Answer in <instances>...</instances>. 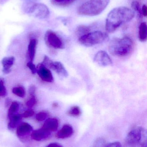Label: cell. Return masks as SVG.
I'll list each match as a JSON object with an SVG mask.
<instances>
[{"mask_svg": "<svg viewBox=\"0 0 147 147\" xmlns=\"http://www.w3.org/2000/svg\"><path fill=\"white\" fill-rule=\"evenodd\" d=\"M134 12L126 7H119L110 11L106 19V31L109 33L114 32L121 25L130 21L134 17Z\"/></svg>", "mask_w": 147, "mask_h": 147, "instance_id": "6da1fadb", "label": "cell"}, {"mask_svg": "<svg viewBox=\"0 0 147 147\" xmlns=\"http://www.w3.org/2000/svg\"><path fill=\"white\" fill-rule=\"evenodd\" d=\"M134 47L133 41L129 37L112 40L109 45V51L111 55L118 57L128 56Z\"/></svg>", "mask_w": 147, "mask_h": 147, "instance_id": "7a4b0ae2", "label": "cell"}, {"mask_svg": "<svg viewBox=\"0 0 147 147\" xmlns=\"http://www.w3.org/2000/svg\"><path fill=\"white\" fill-rule=\"evenodd\" d=\"M110 0H89L80 6L77 13L80 15L96 16L107 7Z\"/></svg>", "mask_w": 147, "mask_h": 147, "instance_id": "3957f363", "label": "cell"}, {"mask_svg": "<svg viewBox=\"0 0 147 147\" xmlns=\"http://www.w3.org/2000/svg\"><path fill=\"white\" fill-rule=\"evenodd\" d=\"M146 130L142 127L132 129L126 137L125 142L128 147H147Z\"/></svg>", "mask_w": 147, "mask_h": 147, "instance_id": "277c9868", "label": "cell"}, {"mask_svg": "<svg viewBox=\"0 0 147 147\" xmlns=\"http://www.w3.org/2000/svg\"><path fill=\"white\" fill-rule=\"evenodd\" d=\"M107 34L102 31H95L88 33L79 38V43L85 47L94 46L103 42L108 38Z\"/></svg>", "mask_w": 147, "mask_h": 147, "instance_id": "5b68a950", "label": "cell"}, {"mask_svg": "<svg viewBox=\"0 0 147 147\" xmlns=\"http://www.w3.org/2000/svg\"><path fill=\"white\" fill-rule=\"evenodd\" d=\"M41 64L48 69L55 71L59 75L63 77H67L68 72L62 63L60 62H53L47 56H45Z\"/></svg>", "mask_w": 147, "mask_h": 147, "instance_id": "8992f818", "label": "cell"}, {"mask_svg": "<svg viewBox=\"0 0 147 147\" xmlns=\"http://www.w3.org/2000/svg\"><path fill=\"white\" fill-rule=\"evenodd\" d=\"M28 13L38 19H46L49 16L50 11L47 6L43 3H35L28 9Z\"/></svg>", "mask_w": 147, "mask_h": 147, "instance_id": "52a82bcc", "label": "cell"}, {"mask_svg": "<svg viewBox=\"0 0 147 147\" xmlns=\"http://www.w3.org/2000/svg\"><path fill=\"white\" fill-rule=\"evenodd\" d=\"M46 44L50 47L55 49H63L64 43L61 38L53 31L48 30L45 34Z\"/></svg>", "mask_w": 147, "mask_h": 147, "instance_id": "ba28073f", "label": "cell"}, {"mask_svg": "<svg viewBox=\"0 0 147 147\" xmlns=\"http://www.w3.org/2000/svg\"><path fill=\"white\" fill-rule=\"evenodd\" d=\"M94 61L101 66H109L112 64L111 58L104 51H99L97 53L94 57Z\"/></svg>", "mask_w": 147, "mask_h": 147, "instance_id": "9c48e42d", "label": "cell"}, {"mask_svg": "<svg viewBox=\"0 0 147 147\" xmlns=\"http://www.w3.org/2000/svg\"><path fill=\"white\" fill-rule=\"evenodd\" d=\"M36 68L37 73L42 80L47 82H51L53 81L52 74L48 68L41 63L38 64Z\"/></svg>", "mask_w": 147, "mask_h": 147, "instance_id": "30bf717a", "label": "cell"}, {"mask_svg": "<svg viewBox=\"0 0 147 147\" xmlns=\"http://www.w3.org/2000/svg\"><path fill=\"white\" fill-rule=\"evenodd\" d=\"M33 128L27 123H22L18 125L16 129V135L19 138L26 137L32 133Z\"/></svg>", "mask_w": 147, "mask_h": 147, "instance_id": "8fae6325", "label": "cell"}, {"mask_svg": "<svg viewBox=\"0 0 147 147\" xmlns=\"http://www.w3.org/2000/svg\"><path fill=\"white\" fill-rule=\"evenodd\" d=\"M51 132L43 127L32 131L31 137L33 140L40 141L48 138L51 135Z\"/></svg>", "mask_w": 147, "mask_h": 147, "instance_id": "7c38bea8", "label": "cell"}, {"mask_svg": "<svg viewBox=\"0 0 147 147\" xmlns=\"http://www.w3.org/2000/svg\"><path fill=\"white\" fill-rule=\"evenodd\" d=\"M74 133L72 127L69 124H65L58 132L57 136L59 139H66L71 136Z\"/></svg>", "mask_w": 147, "mask_h": 147, "instance_id": "4fadbf2b", "label": "cell"}, {"mask_svg": "<svg viewBox=\"0 0 147 147\" xmlns=\"http://www.w3.org/2000/svg\"><path fill=\"white\" fill-rule=\"evenodd\" d=\"M59 126L58 121L55 118H47L45 121L42 127L50 132L57 131Z\"/></svg>", "mask_w": 147, "mask_h": 147, "instance_id": "5bb4252c", "label": "cell"}, {"mask_svg": "<svg viewBox=\"0 0 147 147\" xmlns=\"http://www.w3.org/2000/svg\"><path fill=\"white\" fill-rule=\"evenodd\" d=\"M15 58L14 57H5L3 59L1 63L3 73L8 74L11 72V68L14 65Z\"/></svg>", "mask_w": 147, "mask_h": 147, "instance_id": "9a60e30c", "label": "cell"}, {"mask_svg": "<svg viewBox=\"0 0 147 147\" xmlns=\"http://www.w3.org/2000/svg\"><path fill=\"white\" fill-rule=\"evenodd\" d=\"M38 44V40L36 39L32 38L30 40L28 45V55L31 62H33L35 57L36 47Z\"/></svg>", "mask_w": 147, "mask_h": 147, "instance_id": "2e32d148", "label": "cell"}, {"mask_svg": "<svg viewBox=\"0 0 147 147\" xmlns=\"http://www.w3.org/2000/svg\"><path fill=\"white\" fill-rule=\"evenodd\" d=\"M22 117L20 114H15L9 118V122L8 124V128L10 129H14L18 126L21 120Z\"/></svg>", "mask_w": 147, "mask_h": 147, "instance_id": "e0dca14e", "label": "cell"}, {"mask_svg": "<svg viewBox=\"0 0 147 147\" xmlns=\"http://www.w3.org/2000/svg\"><path fill=\"white\" fill-rule=\"evenodd\" d=\"M147 24L146 22L141 23L139 27V39L142 42H145L147 39Z\"/></svg>", "mask_w": 147, "mask_h": 147, "instance_id": "ac0fdd59", "label": "cell"}, {"mask_svg": "<svg viewBox=\"0 0 147 147\" xmlns=\"http://www.w3.org/2000/svg\"><path fill=\"white\" fill-rule=\"evenodd\" d=\"M76 0H51L53 5L59 7H66L71 5Z\"/></svg>", "mask_w": 147, "mask_h": 147, "instance_id": "d6986e66", "label": "cell"}, {"mask_svg": "<svg viewBox=\"0 0 147 147\" xmlns=\"http://www.w3.org/2000/svg\"><path fill=\"white\" fill-rule=\"evenodd\" d=\"M90 28L89 27L84 25L78 26L76 29V32L77 35L80 37L90 32Z\"/></svg>", "mask_w": 147, "mask_h": 147, "instance_id": "ffe728a7", "label": "cell"}, {"mask_svg": "<svg viewBox=\"0 0 147 147\" xmlns=\"http://www.w3.org/2000/svg\"><path fill=\"white\" fill-rule=\"evenodd\" d=\"M20 105L16 102H13L11 103L8 111V117H10L11 116L16 114L19 110Z\"/></svg>", "mask_w": 147, "mask_h": 147, "instance_id": "44dd1931", "label": "cell"}, {"mask_svg": "<svg viewBox=\"0 0 147 147\" xmlns=\"http://www.w3.org/2000/svg\"><path fill=\"white\" fill-rule=\"evenodd\" d=\"M12 92L14 94L21 98L24 97L26 94L25 88L22 86L14 87L12 90Z\"/></svg>", "mask_w": 147, "mask_h": 147, "instance_id": "7402d4cb", "label": "cell"}, {"mask_svg": "<svg viewBox=\"0 0 147 147\" xmlns=\"http://www.w3.org/2000/svg\"><path fill=\"white\" fill-rule=\"evenodd\" d=\"M68 115L71 116L79 117L81 115V109L80 108L77 106H72L68 111Z\"/></svg>", "mask_w": 147, "mask_h": 147, "instance_id": "603a6c76", "label": "cell"}, {"mask_svg": "<svg viewBox=\"0 0 147 147\" xmlns=\"http://www.w3.org/2000/svg\"><path fill=\"white\" fill-rule=\"evenodd\" d=\"M131 7L137 13L139 17L142 18L143 16H142V9L141 8L140 3L137 1H134L132 2V3H131Z\"/></svg>", "mask_w": 147, "mask_h": 147, "instance_id": "cb8c5ba5", "label": "cell"}, {"mask_svg": "<svg viewBox=\"0 0 147 147\" xmlns=\"http://www.w3.org/2000/svg\"><path fill=\"white\" fill-rule=\"evenodd\" d=\"M106 141L103 138H99L95 141L92 147H105Z\"/></svg>", "mask_w": 147, "mask_h": 147, "instance_id": "d4e9b609", "label": "cell"}, {"mask_svg": "<svg viewBox=\"0 0 147 147\" xmlns=\"http://www.w3.org/2000/svg\"><path fill=\"white\" fill-rule=\"evenodd\" d=\"M47 117V113L43 111L39 112L38 114H36L35 116V118L36 120L39 121H44L46 119Z\"/></svg>", "mask_w": 147, "mask_h": 147, "instance_id": "484cf974", "label": "cell"}, {"mask_svg": "<svg viewBox=\"0 0 147 147\" xmlns=\"http://www.w3.org/2000/svg\"><path fill=\"white\" fill-rule=\"evenodd\" d=\"M37 103V100L35 96H31L30 99L26 102V105L29 108H31Z\"/></svg>", "mask_w": 147, "mask_h": 147, "instance_id": "4316f807", "label": "cell"}, {"mask_svg": "<svg viewBox=\"0 0 147 147\" xmlns=\"http://www.w3.org/2000/svg\"><path fill=\"white\" fill-rule=\"evenodd\" d=\"M7 94L6 88L4 85L3 82L1 80H0V96H3Z\"/></svg>", "mask_w": 147, "mask_h": 147, "instance_id": "83f0119b", "label": "cell"}, {"mask_svg": "<svg viewBox=\"0 0 147 147\" xmlns=\"http://www.w3.org/2000/svg\"><path fill=\"white\" fill-rule=\"evenodd\" d=\"M27 66L29 68V69L31 70V72L33 74L37 73V68L35 65L33 63V62H28L27 63Z\"/></svg>", "mask_w": 147, "mask_h": 147, "instance_id": "f1b7e54d", "label": "cell"}, {"mask_svg": "<svg viewBox=\"0 0 147 147\" xmlns=\"http://www.w3.org/2000/svg\"><path fill=\"white\" fill-rule=\"evenodd\" d=\"M35 112L33 110H28L25 111L23 114L22 115V117L28 118V117H31L34 115Z\"/></svg>", "mask_w": 147, "mask_h": 147, "instance_id": "f546056e", "label": "cell"}, {"mask_svg": "<svg viewBox=\"0 0 147 147\" xmlns=\"http://www.w3.org/2000/svg\"><path fill=\"white\" fill-rule=\"evenodd\" d=\"M105 147H122V146L119 142H115L106 145Z\"/></svg>", "mask_w": 147, "mask_h": 147, "instance_id": "4dcf8cb0", "label": "cell"}, {"mask_svg": "<svg viewBox=\"0 0 147 147\" xmlns=\"http://www.w3.org/2000/svg\"><path fill=\"white\" fill-rule=\"evenodd\" d=\"M29 94H30L31 96H35V87L34 85H31L29 88L28 90Z\"/></svg>", "mask_w": 147, "mask_h": 147, "instance_id": "1f68e13d", "label": "cell"}, {"mask_svg": "<svg viewBox=\"0 0 147 147\" xmlns=\"http://www.w3.org/2000/svg\"><path fill=\"white\" fill-rule=\"evenodd\" d=\"M142 16H147V8L146 5V4L143 5L142 8Z\"/></svg>", "mask_w": 147, "mask_h": 147, "instance_id": "d6a6232c", "label": "cell"}, {"mask_svg": "<svg viewBox=\"0 0 147 147\" xmlns=\"http://www.w3.org/2000/svg\"><path fill=\"white\" fill-rule=\"evenodd\" d=\"M46 147H63V146L62 145L59 143L54 142V143H51Z\"/></svg>", "mask_w": 147, "mask_h": 147, "instance_id": "836d02e7", "label": "cell"}, {"mask_svg": "<svg viewBox=\"0 0 147 147\" xmlns=\"http://www.w3.org/2000/svg\"><path fill=\"white\" fill-rule=\"evenodd\" d=\"M10 103V100L9 98H7L6 100V102H5V105L6 106H8L9 105Z\"/></svg>", "mask_w": 147, "mask_h": 147, "instance_id": "e575fe53", "label": "cell"}, {"mask_svg": "<svg viewBox=\"0 0 147 147\" xmlns=\"http://www.w3.org/2000/svg\"><path fill=\"white\" fill-rule=\"evenodd\" d=\"M58 104L57 103H54L53 104V106H54V107H57V106H58Z\"/></svg>", "mask_w": 147, "mask_h": 147, "instance_id": "d590c367", "label": "cell"}]
</instances>
